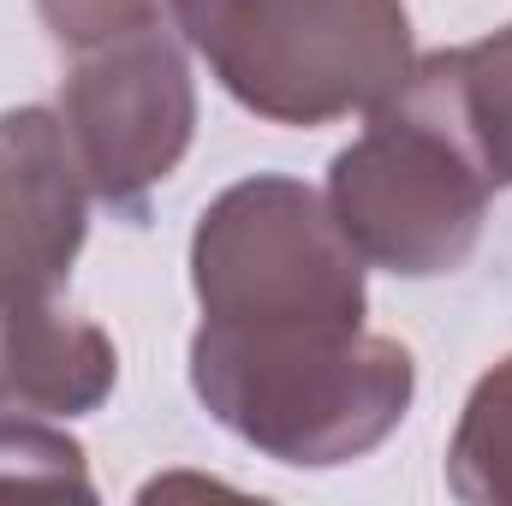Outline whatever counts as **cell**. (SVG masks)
Masks as SVG:
<instances>
[{"instance_id": "cell-4", "label": "cell", "mask_w": 512, "mask_h": 506, "mask_svg": "<svg viewBox=\"0 0 512 506\" xmlns=\"http://www.w3.org/2000/svg\"><path fill=\"white\" fill-rule=\"evenodd\" d=\"M489 173L447 114L399 78L393 108L334 161V227L405 274L453 268L483 221Z\"/></svg>"}, {"instance_id": "cell-3", "label": "cell", "mask_w": 512, "mask_h": 506, "mask_svg": "<svg viewBox=\"0 0 512 506\" xmlns=\"http://www.w3.org/2000/svg\"><path fill=\"white\" fill-rule=\"evenodd\" d=\"M221 84L274 120H328L405 78V12L393 0H179Z\"/></svg>"}, {"instance_id": "cell-2", "label": "cell", "mask_w": 512, "mask_h": 506, "mask_svg": "<svg viewBox=\"0 0 512 506\" xmlns=\"http://www.w3.org/2000/svg\"><path fill=\"white\" fill-rule=\"evenodd\" d=\"M84 239V203L60 126L42 108L0 120V405L78 411L114 381L96 328L54 310V286Z\"/></svg>"}, {"instance_id": "cell-1", "label": "cell", "mask_w": 512, "mask_h": 506, "mask_svg": "<svg viewBox=\"0 0 512 506\" xmlns=\"http://www.w3.org/2000/svg\"><path fill=\"white\" fill-rule=\"evenodd\" d=\"M197 292V393L286 465H334L405 411L411 358L358 334V256L310 191H227L197 233Z\"/></svg>"}, {"instance_id": "cell-5", "label": "cell", "mask_w": 512, "mask_h": 506, "mask_svg": "<svg viewBox=\"0 0 512 506\" xmlns=\"http://www.w3.org/2000/svg\"><path fill=\"white\" fill-rule=\"evenodd\" d=\"M185 126V66L155 24L131 30L126 48H114L102 66H84L72 84V137L84 149V173L120 209H137V197L167 179Z\"/></svg>"}]
</instances>
